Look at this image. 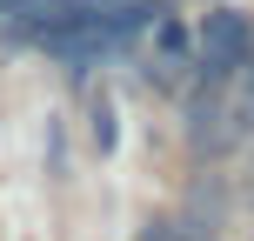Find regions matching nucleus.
I'll return each instance as SVG.
<instances>
[{
  "instance_id": "2",
  "label": "nucleus",
  "mask_w": 254,
  "mask_h": 241,
  "mask_svg": "<svg viewBox=\"0 0 254 241\" xmlns=\"http://www.w3.org/2000/svg\"><path fill=\"white\" fill-rule=\"evenodd\" d=\"M134 61H140V74H147L154 87H181V74H188V61H194V34L181 27V13H161V20L147 27V40L134 47Z\"/></svg>"
},
{
  "instance_id": "3",
  "label": "nucleus",
  "mask_w": 254,
  "mask_h": 241,
  "mask_svg": "<svg viewBox=\"0 0 254 241\" xmlns=\"http://www.w3.org/2000/svg\"><path fill=\"white\" fill-rule=\"evenodd\" d=\"M87 121H94V154H114V101H107V94H94L87 101Z\"/></svg>"
},
{
  "instance_id": "1",
  "label": "nucleus",
  "mask_w": 254,
  "mask_h": 241,
  "mask_svg": "<svg viewBox=\"0 0 254 241\" xmlns=\"http://www.w3.org/2000/svg\"><path fill=\"white\" fill-rule=\"evenodd\" d=\"M254 54V20L241 7H214L194 34V80H228L234 67H248Z\"/></svg>"
}]
</instances>
